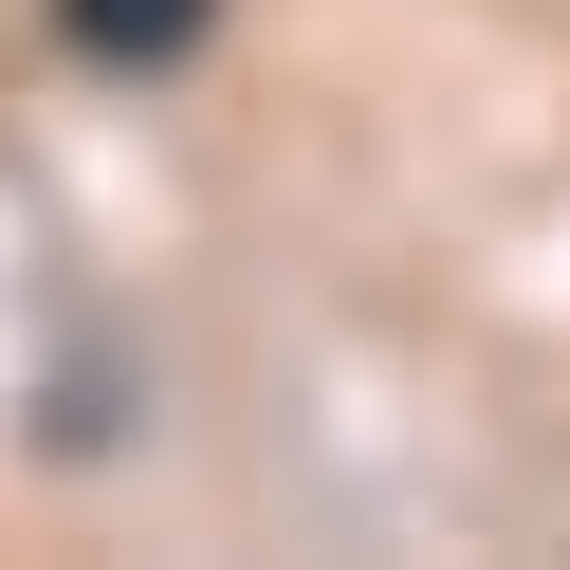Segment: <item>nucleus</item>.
Listing matches in <instances>:
<instances>
[{"instance_id":"f257e3e1","label":"nucleus","mask_w":570,"mask_h":570,"mask_svg":"<svg viewBox=\"0 0 570 570\" xmlns=\"http://www.w3.org/2000/svg\"><path fill=\"white\" fill-rule=\"evenodd\" d=\"M56 38H75L92 75H185V56L222 38V0H56Z\"/></svg>"}]
</instances>
